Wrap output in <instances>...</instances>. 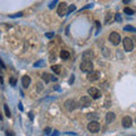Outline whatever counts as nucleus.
<instances>
[{
  "mask_svg": "<svg viewBox=\"0 0 136 136\" xmlns=\"http://www.w3.org/2000/svg\"><path fill=\"white\" fill-rule=\"evenodd\" d=\"M107 50H108V49H105V48H103V50H102V52H103V54H104L105 57H107V56H109V52H108Z\"/></svg>",
  "mask_w": 136,
  "mask_h": 136,
  "instance_id": "c85d7f7f",
  "label": "nucleus"
},
{
  "mask_svg": "<svg viewBox=\"0 0 136 136\" xmlns=\"http://www.w3.org/2000/svg\"><path fill=\"white\" fill-rule=\"evenodd\" d=\"M92 7H93V5H92V3H90V5H86L85 7H83V8L81 9V12H82V10H84V9H87V8H92Z\"/></svg>",
  "mask_w": 136,
  "mask_h": 136,
  "instance_id": "bb28decb",
  "label": "nucleus"
},
{
  "mask_svg": "<svg viewBox=\"0 0 136 136\" xmlns=\"http://www.w3.org/2000/svg\"><path fill=\"white\" fill-rule=\"evenodd\" d=\"M52 136H58V132H57V131H54V133L52 134Z\"/></svg>",
  "mask_w": 136,
  "mask_h": 136,
  "instance_id": "c9c22d12",
  "label": "nucleus"
},
{
  "mask_svg": "<svg viewBox=\"0 0 136 136\" xmlns=\"http://www.w3.org/2000/svg\"><path fill=\"white\" fill-rule=\"evenodd\" d=\"M109 40L111 41V43L114 44V46H118V44L120 43V41H121L120 35H119L117 32H112L110 34V36H109Z\"/></svg>",
  "mask_w": 136,
  "mask_h": 136,
  "instance_id": "20e7f679",
  "label": "nucleus"
},
{
  "mask_svg": "<svg viewBox=\"0 0 136 136\" xmlns=\"http://www.w3.org/2000/svg\"><path fill=\"white\" fill-rule=\"evenodd\" d=\"M80 68L83 73L90 74L91 71H93V64H92L91 60H83L80 65Z\"/></svg>",
  "mask_w": 136,
  "mask_h": 136,
  "instance_id": "f257e3e1",
  "label": "nucleus"
},
{
  "mask_svg": "<svg viewBox=\"0 0 136 136\" xmlns=\"http://www.w3.org/2000/svg\"><path fill=\"white\" fill-rule=\"evenodd\" d=\"M30 84H31V77L27 76V75L23 76L22 77V85H23V87L24 88H27V87L30 86Z\"/></svg>",
  "mask_w": 136,
  "mask_h": 136,
  "instance_id": "9b49d317",
  "label": "nucleus"
},
{
  "mask_svg": "<svg viewBox=\"0 0 136 136\" xmlns=\"http://www.w3.org/2000/svg\"><path fill=\"white\" fill-rule=\"evenodd\" d=\"M124 13H125V14H128V15H133V14H134V10L126 7V8L124 9Z\"/></svg>",
  "mask_w": 136,
  "mask_h": 136,
  "instance_id": "412c9836",
  "label": "nucleus"
},
{
  "mask_svg": "<svg viewBox=\"0 0 136 136\" xmlns=\"http://www.w3.org/2000/svg\"><path fill=\"white\" fill-rule=\"evenodd\" d=\"M75 10H76V6H75V5H70L69 8L67 9V14H70V13L75 12Z\"/></svg>",
  "mask_w": 136,
  "mask_h": 136,
  "instance_id": "aec40b11",
  "label": "nucleus"
},
{
  "mask_svg": "<svg viewBox=\"0 0 136 136\" xmlns=\"http://www.w3.org/2000/svg\"><path fill=\"white\" fill-rule=\"evenodd\" d=\"M135 122H136V119H135Z\"/></svg>",
  "mask_w": 136,
  "mask_h": 136,
  "instance_id": "37998d69",
  "label": "nucleus"
},
{
  "mask_svg": "<svg viewBox=\"0 0 136 136\" xmlns=\"http://www.w3.org/2000/svg\"><path fill=\"white\" fill-rule=\"evenodd\" d=\"M122 2H124V3H128V2H129V0H124Z\"/></svg>",
  "mask_w": 136,
  "mask_h": 136,
  "instance_id": "ea45409f",
  "label": "nucleus"
},
{
  "mask_svg": "<svg viewBox=\"0 0 136 136\" xmlns=\"http://www.w3.org/2000/svg\"><path fill=\"white\" fill-rule=\"evenodd\" d=\"M50 131H51V128H49V127H48V128H46V129H44V133H46V134H49V133H50Z\"/></svg>",
  "mask_w": 136,
  "mask_h": 136,
  "instance_id": "2f4dec72",
  "label": "nucleus"
},
{
  "mask_svg": "<svg viewBox=\"0 0 136 136\" xmlns=\"http://www.w3.org/2000/svg\"><path fill=\"white\" fill-rule=\"evenodd\" d=\"M93 58H94V53L92 50H86L83 53V59L84 60H90V59H93Z\"/></svg>",
  "mask_w": 136,
  "mask_h": 136,
  "instance_id": "f8f14e48",
  "label": "nucleus"
},
{
  "mask_svg": "<svg viewBox=\"0 0 136 136\" xmlns=\"http://www.w3.org/2000/svg\"><path fill=\"white\" fill-rule=\"evenodd\" d=\"M125 31H127V32H133V33H136V27L132 26V25H127L124 27Z\"/></svg>",
  "mask_w": 136,
  "mask_h": 136,
  "instance_id": "a211bd4d",
  "label": "nucleus"
},
{
  "mask_svg": "<svg viewBox=\"0 0 136 136\" xmlns=\"http://www.w3.org/2000/svg\"><path fill=\"white\" fill-rule=\"evenodd\" d=\"M121 124L125 128H129V127H132V125H133V120L129 116H125V117H122V119H121Z\"/></svg>",
  "mask_w": 136,
  "mask_h": 136,
  "instance_id": "6e6552de",
  "label": "nucleus"
},
{
  "mask_svg": "<svg viewBox=\"0 0 136 136\" xmlns=\"http://www.w3.org/2000/svg\"><path fill=\"white\" fill-rule=\"evenodd\" d=\"M0 65H1V67H2V68H5V65H3V63H2L1 60H0Z\"/></svg>",
  "mask_w": 136,
  "mask_h": 136,
  "instance_id": "4c0bfd02",
  "label": "nucleus"
},
{
  "mask_svg": "<svg viewBox=\"0 0 136 136\" xmlns=\"http://www.w3.org/2000/svg\"><path fill=\"white\" fill-rule=\"evenodd\" d=\"M116 20H118V22H120V20H121V17H120V15H119V14H117V15H116Z\"/></svg>",
  "mask_w": 136,
  "mask_h": 136,
  "instance_id": "7c9ffc66",
  "label": "nucleus"
},
{
  "mask_svg": "<svg viewBox=\"0 0 136 136\" xmlns=\"http://www.w3.org/2000/svg\"><path fill=\"white\" fill-rule=\"evenodd\" d=\"M9 82H10V84H12L13 86H15V85H16V78H15V77H12V78L9 80Z\"/></svg>",
  "mask_w": 136,
  "mask_h": 136,
  "instance_id": "5701e85b",
  "label": "nucleus"
},
{
  "mask_svg": "<svg viewBox=\"0 0 136 136\" xmlns=\"http://www.w3.org/2000/svg\"><path fill=\"white\" fill-rule=\"evenodd\" d=\"M87 129L91 133H98L100 131V124H99L98 121H91V122H88V125H87Z\"/></svg>",
  "mask_w": 136,
  "mask_h": 136,
  "instance_id": "39448f33",
  "label": "nucleus"
},
{
  "mask_svg": "<svg viewBox=\"0 0 136 136\" xmlns=\"http://www.w3.org/2000/svg\"><path fill=\"white\" fill-rule=\"evenodd\" d=\"M51 81H53V82H56L57 81V77H54L53 75H51Z\"/></svg>",
  "mask_w": 136,
  "mask_h": 136,
  "instance_id": "72a5a7b5",
  "label": "nucleus"
},
{
  "mask_svg": "<svg viewBox=\"0 0 136 136\" xmlns=\"http://www.w3.org/2000/svg\"><path fill=\"white\" fill-rule=\"evenodd\" d=\"M56 3H57V0H54V1H52V2H51L50 5H49V8H50V9H52L53 7H54V5H56Z\"/></svg>",
  "mask_w": 136,
  "mask_h": 136,
  "instance_id": "a878e982",
  "label": "nucleus"
},
{
  "mask_svg": "<svg viewBox=\"0 0 136 136\" xmlns=\"http://www.w3.org/2000/svg\"><path fill=\"white\" fill-rule=\"evenodd\" d=\"M18 108H19V110H23V105H22V103H20V102L18 103Z\"/></svg>",
  "mask_w": 136,
  "mask_h": 136,
  "instance_id": "f704fd0d",
  "label": "nucleus"
},
{
  "mask_svg": "<svg viewBox=\"0 0 136 136\" xmlns=\"http://www.w3.org/2000/svg\"><path fill=\"white\" fill-rule=\"evenodd\" d=\"M133 41H134V42H135V44H136V35L135 36H133V39H132Z\"/></svg>",
  "mask_w": 136,
  "mask_h": 136,
  "instance_id": "e433bc0d",
  "label": "nucleus"
},
{
  "mask_svg": "<svg viewBox=\"0 0 136 136\" xmlns=\"http://www.w3.org/2000/svg\"><path fill=\"white\" fill-rule=\"evenodd\" d=\"M87 92H88V94L91 95V98H92V99H99V98L101 97L100 91H99L98 88H95V87H91V88H88Z\"/></svg>",
  "mask_w": 136,
  "mask_h": 136,
  "instance_id": "0eeeda50",
  "label": "nucleus"
},
{
  "mask_svg": "<svg viewBox=\"0 0 136 136\" xmlns=\"http://www.w3.org/2000/svg\"><path fill=\"white\" fill-rule=\"evenodd\" d=\"M100 78V71H91L90 74H87V80L90 82H95Z\"/></svg>",
  "mask_w": 136,
  "mask_h": 136,
  "instance_id": "1a4fd4ad",
  "label": "nucleus"
},
{
  "mask_svg": "<svg viewBox=\"0 0 136 136\" xmlns=\"http://www.w3.org/2000/svg\"><path fill=\"white\" fill-rule=\"evenodd\" d=\"M51 69H52L56 74H60L61 73V66H59V65H53V66L51 67Z\"/></svg>",
  "mask_w": 136,
  "mask_h": 136,
  "instance_id": "f3484780",
  "label": "nucleus"
},
{
  "mask_svg": "<svg viewBox=\"0 0 136 136\" xmlns=\"http://www.w3.org/2000/svg\"><path fill=\"white\" fill-rule=\"evenodd\" d=\"M53 36H54V33H53V32L47 33V34H46V37H48V39H51V37H53Z\"/></svg>",
  "mask_w": 136,
  "mask_h": 136,
  "instance_id": "b1692460",
  "label": "nucleus"
},
{
  "mask_svg": "<svg viewBox=\"0 0 136 136\" xmlns=\"http://www.w3.org/2000/svg\"><path fill=\"white\" fill-rule=\"evenodd\" d=\"M44 65V61L43 60H39V61H36L35 64H34V67H40V66H43Z\"/></svg>",
  "mask_w": 136,
  "mask_h": 136,
  "instance_id": "4be33fe9",
  "label": "nucleus"
},
{
  "mask_svg": "<svg viewBox=\"0 0 136 136\" xmlns=\"http://www.w3.org/2000/svg\"><path fill=\"white\" fill-rule=\"evenodd\" d=\"M78 107V103L75 100H73V99H68V100L65 101V108L67 109V110L69 111H73L75 110Z\"/></svg>",
  "mask_w": 136,
  "mask_h": 136,
  "instance_id": "f03ea898",
  "label": "nucleus"
},
{
  "mask_svg": "<svg viewBox=\"0 0 136 136\" xmlns=\"http://www.w3.org/2000/svg\"><path fill=\"white\" fill-rule=\"evenodd\" d=\"M17 16H22V13H18V14H16V15H12V16H10V17H17Z\"/></svg>",
  "mask_w": 136,
  "mask_h": 136,
  "instance_id": "473e14b6",
  "label": "nucleus"
},
{
  "mask_svg": "<svg viewBox=\"0 0 136 136\" xmlns=\"http://www.w3.org/2000/svg\"><path fill=\"white\" fill-rule=\"evenodd\" d=\"M122 43H124V48L126 51H128V52L133 51V49H134V42H133V40L131 37H125Z\"/></svg>",
  "mask_w": 136,
  "mask_h": 136,
  "instance_id": "7ed1b4c3",
  "label": "nucleus"
},
{
  "mask_svg": "<svg viewBox=\"0 0 136 136\" xmlns=\"http://www.w3.org/2000/svg\"><path fill=\"white\" fill-rule=\"evenodd\" d=\"M80 103H81V105H83V107H88V105H91L92 100L90 97H82L80 100Z\"/></svg>",
  "mask_w": 136,
  "mask_h": 136,
  "instance_id": "9d476101",
  "label": "nucleus"
},
{
  "mask_svg": "<svg viewBox=\"0 0 136 136\" xmlns=\"http://www.w3.org/2000/svg\"><path fill=\"white\" fill-rule=\"evenodd\" d=\"M74 81H75V77H74V75H71V76H70V80H69V82H68V83H69V84H73Z\"/></svg>",
  "mask_w": 136,
  "mask_h": 136,
  "instance_id": "cd10ccee",
  "label": "nucleus"
},
{
  "mask_svg": "<svg viewBox=\"0 0 136 136\" xmlns=\"http://www.w3.org/2000/svg\"><path fill=\"white\" fill-rule=\"evenodd\" d=\"M67 3L66 2H60L58 5V9H57V13L59 16H64L67 14Z\"/></svg>",
  "mask_w": 136,
  "mask_h": 136,
  "instance_id": "423d86ee",
  "label": "nucleus"
},
{
  "mask_svg": "<svg viewBox=\"0 0 136 136\" xmlns=\"http://www.w3.org/2000/svg\"><path fill=\"white\" fill-rule=\"evenodd\" d=\"M86 118L90 119L91 121H97V119H99V115L97 112H90V114L86 115Z\"/></svg>",
  "mask_w": 136,
  "mask_h": 136,
  "instance_id": "4468645a",
  "label": "nucleus"
},
{
  "mask_svg": "<svg viewBox=\"0 0 136 136\" xmlns=\"http://www.w3.org/2000/svg\"><path fill=\"white\" fill-rule=\"evenodd\" d=\"M6 136H15V134L12 131H6Z\"/></svg>",
  "mask_w": 136,
  "mask_h": 136,
  "instance_id": "393cba45",
  "label": "nucleus"
},
{
  "mask_svg": "<svg viewBox=\"0 0 136 136\" xmlns=\"http://www.w3.org/2000/svg\"><path fill=\"white\" fill-rule=\"evenodd\" d=\"M30 118H31V119H33V115H32V112H30Z\"/></svg>",
  "mask_w": 136,
  "mask_h": 136,
  "instance_id": "58836bf2",
  "label": "nucleus"
},
{
  "mask_svg": "<svg viewBox=\"0 0 136 136\" xmlns=\"http://www.w3.org/2000/svg\"><path fill=\"white\" fill-rule=\"evenodd\" d=\"M54 60H56V56H53V54H50V61H51V63H53Z\"/></svg>",
  "mask_w": 136,
  "mask_h": 136,
  "instance_id": "c756f323",
  "label": "nucleus"
},
{
  "mask_svg": "<svg viewBox=\"0 0 136 136\" xmlns=\"http://www.w3.org/2000/svg\"><path fill=\"white\" fill-rule=\"evenodd\" d=\"M0 82H1V83H2V77H1V76H0Z\"/></svg>",
  "mask_w": 136,
  "mask_h": 136,
  "instance_id": "a19ab883",
  "label": "nucleus"
},
{
  "mask_svg": "<svg viewBox=\"0 0 136 136\" xmlns=\"http://www.w3.org/2000/svg\"><path fill=\"white\" fill-rule=\"evenodd\" d=\"M3 110H5V114H6V116L7 117H10V110H9V108H8V105L7 104H5V107H3Z\"/></svg>",
  "mask_w": 136,
  "mask_h": 136,
  "instance_id": "6ab92c4d",
  "label": "nucleus"
},
{
  "mask_svg": "<svg viewBox=\"0 0 136 136\" xmlns=\"http://www.w3.org/2000/svg\"><path fill=\"white\" fill-rule=\"evenodd\" d=\"M41 76H42V80L46 82V83H49V82L51 81V75L48 74V73H43Z\"/></svg>",
  "mask_w": 136,
  "mask_h": 136,
  "instance_id": "dca6fc26",
  "label": "nucleus"
},
{
  "mask_svg": "<svg viewBox=\"0 0 136 136\" xmlns=\"http://www.w3.org/2000/svg\"><path fill=\"white\" fill-rule=\"evenodd\" d=\"M69 56H70V54H69V52H68L67 50H63V51L60 52V58H61V59H64V60L68 59V58H69Z\"/></svg>",
  "mask_w": 136,
  "mask_h": 136,
  "instance_id": "2eb2a0df",
  "label": "nucleus"
},
{
  "mask_svg": "<svg viewBox=\"0 0 136 136\" xmlns=\"http://www.w3.org/2000/svg\"><path fill=\"white\" fill-rule=\"evenodd\" d=\"M116 119V115H115V112H108L107 115H105V121L108 122V124H111L112 121H114Z\"/></svg>",
  "mask_w": 136,
  "mask_h": 136,
  "instance_id": "ddd939ff",
  "label": "nucleus"
},
{
  "mask_svg": "<svg viewBox=\"0 0 136 136\" xmlns=\"http://www.w3.org/2000/svg\"><path fill=\"white\" fill-rule=\"evenodd\" d=\"M0 120H2V116L1 115H0Z\"/></svg>",
  "mask_w": 136,
  "mask_h": 136,
  "instance_id": "79ce46f5",
  "label": "nucleus"
}]
</instances>
